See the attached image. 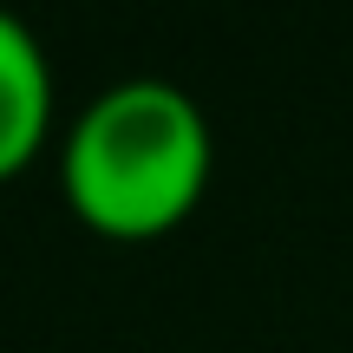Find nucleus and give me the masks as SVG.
<instances>
[{
	"mask_svg": "<svg viewBox=\"0 0 353 353\" xmlns=\"http://www.w3.org/2000/svg\"><path fill=\"white\" fill-rule=\"evenodd\" d=\"M216 138L203 105L170 79H118L72 112L59 144V183L79 223L144 242L176 229L210 190Z\"/></svg>",
	"mask_w": 353,
	"mask_h": 353,
	"instance_id": "obj_1",
	"label": "nucleus"
},
{
	"mask_svg": "<svg viewBox=\"0 0 353 353\" xmlns=\"http://www.w3.org/2000/svg\"><path fill=\"white\" fill-rule=\"evenodd\" d=\"M52 131V65L20 13L0 7V176L26 170Z\"/></svg>",
	"mask_w": 353,
	"mask_h": 353,
	"instance_id": "obj_2",
	"label": "nucleus"
}]
</instances>
